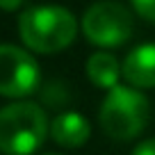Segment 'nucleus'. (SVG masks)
I'll return each mask as SVG.
<instances>
[{"mask_svg":"<svg viewBox=\"0 0 155 155\" xmlns=\"http://www.w3.org/2000/svg\"><path fill=\"white\" fill-rule=\"evenodd\" d=\"M18 32L30 50L50 55L73 44L78 23L75 16L59 5H37L21 14Z\"/></svg>","mask_w":155,"mask_h":155,"instance_id":"f257e3e1","label":"nucleus"},{"mask_svg":"<svg viewBox=\"0 0 155 155\" xmlns=\"http://www.w3.org/2000/svg\"><path fill=\"white\" fill-rule=\"evenodd\" d=\"M121 75L135 89L155 87V44H141L126 55Z\"/></svg>","mask_w":155,"mask_h":155,"instance_id":"423d86ee","label":"nucleus"},{"mask_svg":"<svg viewBox=\"0 0 155 155\" xmlns=\"http://www.w3.org/2000/svg\"><path fill=\"white\" fill-rule=\"evenodd\" d=\"M132 7L141 18L155 23V0H132Z\"/></svg>","mask_w":155,"mask_h":155,"instance_id":"1a4fd4ad","label":"nucleus"},{"mask_svg":"<svg viewBox=\"0 0 155 155\" xmlns=\"http://www.w3.org/2000/svg\"><path fill=\"white\" fill-rule=\"evenodd\" d=\"M21 2H23V0H0V9L12 12V9H16V7H21Z\"/></svg>","mask_w":155,"mask_h":155,"instance_id":"9b49d317","label":"nucleus"},{"mask_svg":"<svg viewBox=\"0 0 155 155\" xmlns=\"http://www.w3.org/2000/svg\"><path fill=\"white\" fill-rule=\"evenodd\" d=\"M98 121L103 132L112 139H135L148 123V101L135 87L116 84L103 98Z\"/></svg>","mask_w":155,"mask_h":155,"instance_id":"7ed1b4c3","label":"nucleus"},{"mask_svg":"<svg viewBox=\"0 0 155 155\" xmlns=\"http://www.w3.org/2000/svg\"><path fill=\"white\" fill-rule=\"evenodd\" d=\"M87 78L101 89H114L119 84V78H123L121 64L110 53H94L87 59Z\"/></svg>","mask_w":155,"mask_h":155,"instance_id":"6e6552de","label":"nucleus"},{"mask_svg":"<svg viewBox=\"0 0 155 155\" xmlns=\"http://www.w3.org/2000/svg\"><path fill=\"white\" fill-rule=\"evenodd\" d=\"M39 87V64L18 46H0V96L25 98Z\"/></svg>","mask_w":155,"mask_h":155,"instance_id":"39448f33","label":"nucleus"},{"mask_svg":"<svg viewBox=\"0 0 155 155\" xmlns=\"http://www.w3.org/2000/svg\"><path fill=\"white\" fill-rule=\"evenodd\" d=\"M82 32L94 46L119 48L132 37V14L114 0H101L82 16Z\"/></svg>","mask_w":155,"mask_h":155,"instance_id":"20e7f679","label":"nucleus"},{"mask_svg":"<svg viewBox=\"0 0 155 155\" xmlns=\"http://www.w3.org/2000/svg\"><path fill=\"white\" fill-rule=\"evenodd\" d=\"M132 155H155V139L141 141V144L132 150Z\"/></svg>","mask_w":155,"mask_h":155,"instance_id":"9d476101","label":"nucleus"},{"mask_svg":"<svg viewBox=\"0 0 155 155\" xmlns=\"http://www.w3.org/2000/svg\"><path fill=\"white\" fill-rule=\"evenodd\" d=\"M91 135V126L82 114L78 112H64L55 116L50 123V137L64 148H80Z\"/></svg>","mask_w":155,"mask_h":155,"instance_id":"0eeeda50","label":"nucleus"},{"mask_svg":"<svg viewBox=\"0 0 155 155\" xmlns=\"http://www.w3.org/2000/svg\"><path fill=\"white\" fill-rule=\"evenodd\" d=\"M50 132L46 112L18 101L0 110V150L7 155H32Z\"/></svg>","mask_w":155,"mask_h":155,"instance_id":"f03ea898","label":"nucleus"},{"mask_svg":"<svg viewBox=\"0 0 155 155\" xmlns=\"http://www.w3.org/2000/svg\"><path fill=\"white\" fill-rule=\"evenodd\" d=\"M46 155H53V153H46Z\"/></svg>","mask_w":155,"mask_h":155,"instance_id":"f8f14e48","label":"nucleus"}]
</instances>
